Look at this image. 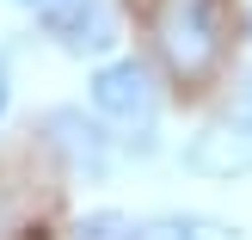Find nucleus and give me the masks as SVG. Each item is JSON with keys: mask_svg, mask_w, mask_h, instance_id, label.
Returning <instances> with one entry per match:
<instances>
[{"mask_svg": "<svg viewBox=\"0 0 252 240\" xmlns=\"http://www.w3.org/2000/svg\"><path fill=\"white\" fill-rule=\"evenodd\" d=\"M6 105H12V74H6V56H0V117H6Z\"/></svg>", "mask_w": 252, "mask_h": 240, "instance_id": "9", "label": "nucleus"}, {"mask_svg": "<svg viewBox=\"0 0 252 240\" xmlns=\"http://www.w3.org/2000/svg\"><path fill=\"white\" fill-rule=\"evenodd\" d=\"M234 117H246V123H252V74H246V86H240V99H234Z\"/></svg>", "mask_w": 252, "mask_h": 240, "instance_id": "8", "label": "nucleus"}, {"mask_svg": "<svg viewBox=\"0 0 252 240\" xmlns=\"http://www.w3.org/2000/svg\"><path fill=\"white\" fill-rule=\"evenodd\" d=\"M25 6H37V12H49V6H68V0H25Z\"/></svg>", "mask_w": 252, "mask_h": 240, "instance_id": "10", "label": "nucleus"}, {"mask_svg": "<svg viewBox=\"0 0 252 240\" xmlns=\"http://www.w3.org/2000/svg\"><path fill=\"white\" fill-rule=\"evenodd\" d=\"M123 240H240V228L216 216H148V222H129Z\"/></svg>", "mask_w": 252, "mask_h": 240, "instance_id": "6", "label": "nucleus"}, {"mask_svg": "<svg viewBox=\"0 0 252 240\" xmlns=\"http://www.w3.org/2000/svg\"><path fill=\"white\" fill-rule=\"evenodd\" d=\"M123 234H129V222H123L117 209H98V216L80 222V240H123Z\"/></svg>", "mask_w": 252, "mask_h": 240, "instance_id": "7", "label": "nucleus"}, {"mask_svg": "<svg viewBox=\"0 0 252 240\" xmlns=\"http://www.w3.org/2000/svg\"><path fill=\"white\" fill-rule=\"evenodd\" d=\"M49 142L62 148V160H68L74 172L105 179V167H111V142H105V130H98V123L80 117V111H56V117H49Z\"/></svg>", "mask_w": 252, "mask_h": 240, "instance_id": "5", "label": "nucleus"}, {"mask_svg": "<svg viewBox=\"0 0 252 240\" xmlns=\"http://www.w3.org/2000/svg\"><path fill=\"white\" fill-rule=\"evenodd\" d=\"M154 37H160L166 68L185 86H203L221 68V56H228V31H221V6L216 0H166L160 19H154Z\"/></svg>", "mask_w": 252, "mask_h": 240, "instance_id": "1", "label": "nucleus"}, {"mask_svg": "<svg viewBox=\"0 0 252 240\" xmlns=\"http://www.w3.org/2000/svg\"><path fill=\"white\" fill-rule=\"evenodd\" d=\"M185 167H191L197 179H240V172H252V123L228 111V117L209 123L203 136H191Z\"/></svg>", "mask_w": 252, "mask_h": 240, "instance_id": "2", "label": "nucleus"}, {"mask_svg": "<svg viewBox=\"0 0 252 240\" xmlns=\"http://www.w3.org/2000/svg\"><path fill=\"white\" fill-rule=\"evenodd\" d=\"M43 25H49V37H56L62 49H74V56H86V49L98 56V49L117 43V19H111L105 0H68V6H49Z\"/></svg>", "mask_w": 252, "mask_h": 240, "instance_id": "4", "label": "nucleus"}, {"mask_svg": "<svg viewBox=\"0 0 252 240\" xmlns=\"http://www.w3.org/2000/svg\"><path fill=\"white\" fill-rule=\"evenodd\" d=\"M93 105L105 111V117H117V123H154V80H148V68L142 62H105V68L93 74Z\"/></svg>", "mask_w": 252, "mask_h": 240, "instance_id": "3", "label": "nucleus"}]
</instances>
